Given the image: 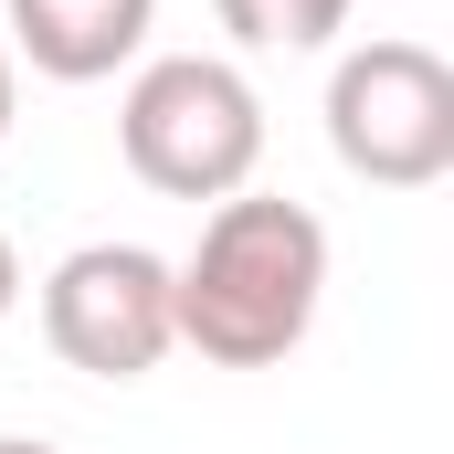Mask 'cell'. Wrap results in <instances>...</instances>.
<instances>
[{
    "mask_svg": "<svg viewBox=\"0 0 454 454\" xmlns=\"http://www.w3.org/2000/svg\"><path fill=\"white\" fill-rule=\"evenodd\" d=\"M328 148L380 191H434L454 169V64L434 43H359L328 74Z\"/></svg>",
    "mask_w": 454,
    "mask_h": 454,
    "instance_id": "3957f363",
    "label": "cell"
},
{
    "mask_svg": "<svg viewBox=\"0 0 454 454\" xmlns=\"http://www.w3.org/2000/svg\"><path fill=\"white\" fill-rule=\"evenodd\" d=\"M116 148L169 201H232L264 159V96L223 53H159V64H137V85L116 106Z\"/></svg>",
    "mask_w": 454,
    "mask_h": 454,
    "instance_id": "7a4b0ae2",
    "label": "cell"
},
{
    "mask_svg": "<svg viewBox=\"0 0 454 454\" xmlns=\"http://www.w3.org/2000/svg\"><path fill=\"white\" fill-rule=\"evenodd\" d=\"M43 339L85 380H148L180 328H169V264L148 243H85L43 275Z\"/></svg>",
    "mask_w": 454,
    "mask_h": 454,
    "instance_id": "277c9868",
    "label": "cell"
},
{
    "mask_svg": "<svg viewBox=\"0 0 454 454\" xmlns=\"http://www.w3.org/2000/svg\"><path fill=\"white\" fill-rule=\"evenodd\" d=\"M0 454H53V444H43V434H0Z\"/></svg>",
    "mask_w": 454,
    "mask_h": 454,
    "instance_id": "9c48e42d",
    "label": "cell"
},
{
    "mask_svg": "<svg viewBox=\"0 0 454 454\" xmlns=\"http://www.w3.org/2000/svg\"><path fill=\"white\" fill-rule=\"evenodd\" d=\"M317 296H328V223L264 191H232L201 223L191 264H169V328L212 370H275L317 328Z\"/></svg>",
    "mask_w": 454,
    "mask_h": 454,
    "instance_id": "6da1fadb",
    "label": "cell"
},
{
    "mask_svg": "<svg viewBox=\"0 0 454 454\" xmlns=\"http://www.w3.org/2000/svg\"><path fill=\"white\" fill-rule=\"evenodd\" d=\"M148 21H159V0H11L0 43L53 85H96L148 43Z\"/></svg>",
    "mask_w": 454,
    "mask_h": 454,
    "instance_id": "5b68a950",
    "label": "cell"
},
{
    "mask_svg": "<svg viewBox=\"0 0 454 454\" xmlns=\"http://www.w3.org/2000/svg\"><path fill=\"white\" fill-rule=\"evenodd\" d=\"M243 53H317L348 32V0H212Z\"/></svg>",
    "mask_w": 454,
    "mask_h": 454,
    "instance_id": "8992f818",
    "label": "cell"
},
{
    "mask_svg": "<svg viewBox=\"0 0 454 454\" xmlns=\"http://www.w3.org/2000/svg\"><path fill=\"white\" fill-rule=\"evenodd\" d=\"M0 137H11V43H0Z\"/></svg>",
    "mask_w": 454,
    "mask_h": 454,
    "instance_id": "ba28073f",
    "label": "cell"
},
{
    "mask_svg": "<svg viewBox=\"0 0 454 454\" xmlns=\"http://www.w3.org/2000/svg\"><path fill=\"white\" fill-rule=\"evenodd\" d=\"M21 307V254H11V232H0V317Z\"/></svg>",
    "mask_w": 454,
    "mask_h": 454,
    "instance_id": "52a82bcc",
    "label": "cell"
}]
</instances>
